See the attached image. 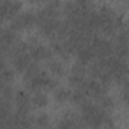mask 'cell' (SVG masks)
I'll return each mask as SVG.
<instances>
[{
	"label": "cell",
	"instance_id": "1",
	"mask_svg": "<svg viewBox=\"0 0 129 129\" xmlns=\"http://www.w3.org/2000/svg\"><path fill=\"white\" fill-rule=\"evenodd\" d=\"M29 46V55H30V59L34 62H43V61H49L52 59L55 55L52 52V49L49 47H44L43 44L37 43V41H30L27 43Z\"/></svg>",
	"mask_w": 129,
	"mask_h": 129
},
{
	"label": "cell",
	"instance_id": "2",
	"mask_svg": "<svg viewBox=\"0 0 129 129\" xmlns=\"http://www.w3.org/2000/svg\"><path fill=\"white\" fill-rule=\"evenodd\" d=\"M32 26H35V14L34 12H21L18 15H15L11 20V27L15 32L24 30V29H30Z\"/></svg>",
	"mask_w": 129,
	"mask_h": 129
},
{
	"label": "cell",
	"instance_id": "3",
	"mask_svg": "<svg viewBox=\"0 0 129 129\" xmlns=\"http://www.w3.org/2000/svg\"><path fill=\"white\" fill-rule=\"evenodd\" d=\"M21 3L17 0H5L0 2V21L2 20H12L15 15L20 14Z\"/></svg>",
	"mask_w": 129,
	"mask_h": 129
},
{
	"label": "cell",
	"instance_id": "4",
	"mask_svg": "<svg viewBox=\"0 0 129 129\" xmlns=\"http://www.w3.org/2000/svg\"><path fill=\"white\" fill-rule=\"evenodd\" d=\"M81 126H85L81 115H75V114H66L64 118L58 123V127H64V129H69V127H81Z\"/></svg>",
	"mask_w": 129,
	"mask_h": 129
},
{
	"label": "cell",
	"instance_id": "5",
	"mask_svg": "<svg viewBox=\"0 0 129 129\" xmlns=\"http://www.w3.org/2000/svg\"><path fill=\"white\" fill-rule=\"evenodd\" d=\"M49 64H47V67H49V72L55 76V79H59V78H62L64 75H66V66L62 64V61H59V59H49L47 61Z\"/></svg>",
	"mask_w": 129,
	"mask_h": 129
},
{
	"label": "cell",
	"instance_id": "6",
	"mask_svg": "<svg viewBox=\"0 0 129 129\" xmlns=\"http://www.w3.org/2000/svg\"><path fill=\"white\" fill-rule=\"evenodd\" d=\"M47 103H49V97H47V94L43 90H37L30 96V106H34L37 109L47 106Z\"/></svg>",
	"mask_w": 129,
	"mask_h": 129
},
{
	"label": "cell",
	"instance_id": "7",
	"mask_svg": "<svg viewBox=\"0 0 129 129\" xmlns=\"http://www.w3.org/2000/svg\"><path fill=\"white\" fill-rule=\"evenodd\" d=\"M94 102H96L103 111H106V112H111V111L114 109V105H115V103H114V99H112L111 96H108L106 93L102 94V96H100L97 100H94Z\"/></svg>",
	"mask_w": 129,
	"mask_h": 129
},
{
	"label": "cell",
	"instance_id": "8",
	"mask_svg": "<svg viewBox=\"0 0 129 129\" xmlns=\"http://www.w3.org/2000/svg\"><path fill=\"white\" fill-rule=\"evenodd\" d=\"M70 96H72V91L67 90V88H53V97L58 103H67L70 100Z\"/></svg>",
	"mask_w": 129,
	"mask_h": 129
},
{
	"label": "cell",
	"instance_id": "9",
	"mask_svg": "<svg viewBox=\"0 0 129 129\" xmlns=\"http://www.w3.org/2000/svg\"><path fill=\"white\" fill-rule=\"evenodd\" d=\"M88 99V96L81 90V88H75V91H72V96H70V100L76 105H81L82 102H85Z\"/></svg>",
	"mask_w": 129,
	"mask_h": 129
},
{
	"label": "cell",
	"instance_id": "10",
	"mask_svg": "<svg viewBox=\"0 0 129 129\" xmlns=\"http://www.w3.org/2000/svg\"><path fill=\"white\" fill-rule=\"evenodd\" d=\"M32 123L37 124V126H40V127H49L50 126V118H49L47 114H40V115L35 117V120Z\"/></svg>",
	"mask_w": 129,
	"mask_h": 129
},
{
	"label": "cell",
	"instance_id": "11",
	"mask_svg": "<svg viewBox=\"0 0 129 129\" xmlns=\"http://www.w3.org/2000/svg\"><path fill=\"white\" fill-rule=\"evenodd\" d=\"M32 3H40V2H43V0H30Z\"/></svg>",
	"mask_w": 129,
	"mask_h": 129
}]
</instances>
